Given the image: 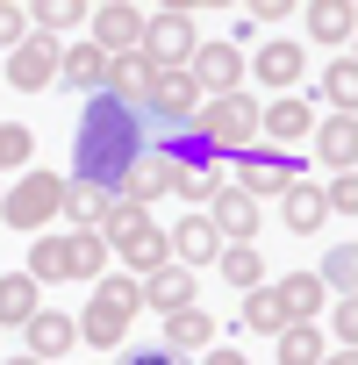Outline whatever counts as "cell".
Segmentation results:
<instances>
[{
	"instance_id": "43",
	"label": "cell",
	"mask_w": 358,
	"mask_h": 365,
	"mask_svg": "<svg viewBox=\"0 0 358 365\" xmlns=\"http://www.w3.org/2000/svg\"><path fill=\"white\" fill-rule=\"evenodd\" d=\"M201 365H251V358H244V351H230V344H208V358H201Z\"/></svg>"
},
{
	"instance_id": "12",
	"label": "cell",
	"mask_w": 358,
	"mask_h": 365,
	"mask_svg": "<svg viewBox=\"0 0 358 365\" xmlns=\"http://www.w3.org/2000/svg\"><path fill=\"white\" fill-rule=\"evenodd\" d=\"M58 58H65V43L29 29V43L8 51V86H15V93H44V86H58Z\"/></svg>"
},
{
	"instance_id": "7",
	"label": "cell",
	"mask_w": 358,
	"mask_h": 365,
	"mask_svg": "<svg viewBox=\"0 0 358 365\" xmlns=\"http://www.w3.org/2000/svg\"><path fill=\"white\" fill-rule=\"evenodd\" d=\"M230 165H237V187H244L258 208L280 201L294 179H301V158H294V150H272V143H251V150H237Z\"/></svg>"
},
{
	"instance_id": "24",
	"label": "cell",
	"mask_w": 358,
	"mask_h": 365,
	"mask_svg": "<svg viewBox=\"0 0 358 365\" xmlns=\"http://www.w3.org/2000/svg\"><path fill=\"white\" fill-rule=\"evenodd\" d=\"M58 86H79V93H101L108 86V58L79 36V43H65V58H58Z\"/></svg>"
},
{
	"instance_id": "35",
	"label": "cell",
	"mask_w": 358,
	"mask_h": 365,
	"mask_svg": "<svg viewBox=\"0 0 358 365\" xmlns=\"http://www.w3.org/2000/svg\"><path fill=\"white\" fill-rule=\"evenodd\" d=\"M65 237H72V279L93 287V279L108 272V244H101V230H65Z\"/></svg>"
},
{
	"instance_id": "17",
	"label": "cell",
	"mask_w": 358,
	"mask_h": 365,
	"mask_svg": "<svg viewBox=\"0 0 358 365\" xmlns=\"http://www.w3.org/2000/svg\"><path fill=\"white\" fill-rule=\"evenodd\" d=\"M201 272H187V265H158V272H143L136 279V308H158V315H172V308H194V287Z\"/></svg>"
},
{
	"instance_id": "30",
	"label": "cell",
	"mask_w": 358,
	"mask_h": 365,
	"mask_svg": "<svg viewBox=\"0 0 358 365\" xmlns=\"http://www.w3.org/2000/svg\"><path fill=\"white\" fill-rule=\"evenodd\" d=\"M36 308H44V287H36L29 272H0V322H15V329H22Z\"/></svg>"
},
{
	"instance_id": "18",
	"label": "cell",
	"mask_w": 358,
	"mask_h": 365,
	"mask_svg": "<svg viewBox=\"0 0 358 365\" xmlns=\"http://www.w3.org/2000/svg\"><path fill=\"white\" fill-rule=\"evenodd\" d=\"M158 344L179 351V358H194V351L215 344V315H208L201 301H194V308H172V315H158Z\"/></svg>"
},
{
	"instance_id": "1",
	"label": "cell",
	"mask_w": 358,
	"mask_h": 365,
	"mask_svg": "<svg viewBox=\"0 0 358 365\" xmlns=\"http://www.w3.org/2000/svg\"><path fill=\"white\" fill-rule=\"evenodd\" d=\"M136 165H143V115L129 101H115V93H86L79 143H72V179H86V187H101L115 201Z\"/></svg>"
},
{
	"instance_id": "2",
	"label": "cell",
	"mask_w": 358,
	"mask_h": 365,
	"mask_svg": "<svg viewBox=\"0 0 358 365\" xmlns=\"http://www.w3.org/2000/svg\"><path fill=\"white\" fill-rule=\"evenodd\" d=\"M101 244H108V258H122V265H129V279H143V272L172 265L158 215H150V208H136V201H108V215H101Z\"/></svg>"
},
{
	"instance_id": "6",
	"label": "cell",
	"mask_w": 358,
	"mask_h": 365,
	"mask_svg": "<svg viewBox=\"0 0 358 365\" xmlns=\"http://www.w3.org/2000/svg\"><path fill=\"white\" fill-rule=\"evenodd\" d=\"M194 43H201V29H194L187 8H158V15H143V43L136 51L150 58V72H187Z\"/></svg>"
},
{
	"instance_id": "40",
	"label": "cell",
	"mask_w": 358,
	"mask_h": 365,
	"mask_svg": "<svg viewBox=\"0 0 358 365\" xmlns=\"http://www.w3.org/2000/svg\"><path fill=\"white\" fill-rule=\"evenodd\" d=\"M329 315V336H337V351H351V336H358V301H337V308H322Z\"/></svg>"
},
{
	"instance_id": "31",
	"label": "cell",
	"mask_w": 358,
	"mask_h": 365,
	"mask_svg": "<svg viewBox=\"0 0 358 365\" xmlns=\"http://www.w3.org/2000/svg\"><path fill=\"white\" fill-rule=\"evenodd\" d=\"M101 215H108V194L101 187H86V179H65V230H101Z\"/></svg>"
},
{
	"instance_id": "32",
	"label": "cell",
	"mask_w": 358,
	"mask_h": 365,
	"mask_svg": "<svg viewBox=\"0 0 358 365\" xmlns=\"http://www.w3.org/2000/svg\"><path fill=\"white\" fill-rule=\"evenodd\" d=\"M322 101H329V115H351V101H358V65H351V51L344 58H329V72H322V86H315Z\"/></svg>"
},
{
	"instance_id": "26",
	"label": "cell",
	"mask_w": 358,
	"mask_h": 365,
	"mask_svg": "<svg viewBox=\"0 0 358 365\" xmlns=\"http://www.w3.org/2000/svg\"><path fill=\"white\" fill-rule=\"evenodd\" d=\"M172 187H179V172H172L165 158H150V150H143V165L122 179V194H115V201H136V208H150V201H165Z\"/></svg>"
},
{
	"instance_id": "8",
	"label": "cell",
	"mask_w": 358,
	"mask_h": 365,
	"mask_svg": "<svg viewBox=\"0 0 358 365\" xmlns=\"http://www.w3.org/2000/svg\"><path fill=\"white\" fill-rule=\"evenodd\" d=\"M194 108H201V86H194L187 72H158V79H150V93L136 101L143 129L158 122V136H172V129H187V122H194Z\"/></svg>"
},
{
	"instance_id": "33",
	"label": "cell",
	"mask_w": 358,
	"mask_h": 365,
	"mask_svg": "<svg viewBox=\"0 0 358 365\" xmlns=\"http://www.w3.org/2000/svg\"><path fill=\"white\" fill-rule=\"evenodd\" d=\"M36 165V129L29 122H0V179Z\"/></svg>"
},
{
	"instance_id": "3",
	"label": "cell",
	"mask_w": 358,
	"mask_h": 365,
	"mask_svg": "<svg viewBox=\"0 0 358 365\" xmlns=\"http://www.w3.org/2000/svg\"><path fill=\"white\" fill-rule=\"evenodd\" d=\"M58 215H65V179H58V172L29 165V172H15V179H8V194H0V222H8V230L44 237Z\"/></svg>"
},
{
	"instance_id": "36",
	"label": "cell",
	"mask_w": 358,
	"mask_h": 365,
	"mask_svg": "<svg viewBox=\"0 0 358 365\" xmlns=\"http://www.w3.org/2000/svg\"><path fill=\"white\" fill-rule=\"evenodd\" d=\"M351 279H358V251H351V244H337V251L322 258L315 287H322V294H337V301H351Z\"/></svg>"
},
{
	"instance_id": "38",
	"label": "cell",
	"mask_w": 358,
	"mask_h": 365,
	"mask_svg": "<svg viewBox=\"0 0 358 365\" xmlns=\"http://www.w3.org/2000/svg\"><path fill=\"white\" fill-rule=\"evenodd\" d=\"M322 208H329V215H358V179H351V172H337L329 187H322Z\"/></svg>"
},
{
	"instance_id": "29",
	"label": "cell",
	"mask_w": 358,
	"mask_h": 365,
	"mask_svg": "<svg viewBox=\"0 0 358 365\" xmlns=\"http://www.w3.org/2000/svg\"><path fill=\"white\" fill-rule=\"evenodd\" d=\"M215 272H223L237 294L265 287V258H258V244H223V251H215Z\"/></svg>"
},
{
	"instance_id": "45",
	"label": "cell",
	"mask_w": 358,
	"mask_h": 365,
	"mask_svg": "<svg viewBox=\"0 0 358 365\" xmlns=\"http://www.w3.org/2000/svg\"><path fill=\"white\" fill-rule=\"evenodd\" d=\"M8 365H36V358H29V351H22V358H8Z\"/></svg>"
},
{
	"instance_id": "15",
	"label": "cell",
	"mask_w": 358,
	"mask_h": 365,
	"mask_svg": "<svg viewBox=\"0 0 358 365\" xmlns=\"http://www.w3.org/2000/svg\"><path fill=\"white\" fill-rule=\"evenodd\" d=\"M165 251H172V265L208 272V265H215V251H223V237H215V222H208V215H179V222L165 230Z\"/></svg>"
},
{
	"instance_id": "41",
	"label": "cell",
	"mask_w": 358,
	"mask_h": 365,
	"mask_svg": "<svg viewBox=\"0 0 358 365\" xmlns=\"http://www.w3.org/2000/svg\"><path fill=\"white\" fill-rule=\"evenodd\" d=\"M294 8H287V0H251V8H244V29H280Z\"/></svg>"
},
{
	"instance_id": "9",
	"label": "cell",
	"mask_w": 358,
	"mask_h": 365,
	"mask_svg": "<svg viewBox=\"0 0 358 365\" xmlns=\"http://www.w3.org/2000/svg\"><path fill=\"white\" fill-rule=\"evenodd\" d=\"M187 79L201 86V101H215V93H244V51H237L230 36H201L194 58H187Z\"/></svg>"
},
{
	"instance_id": "4",
	"label": "cell",
	"mask_w": 358,
	"mask_h": 365,
	"mask_svg": "<svg viewBox=\"0 0 358 365\" xmlns=\"http://www.w3.org/2000/svg\"><path fill=\"white\" fill-rule=\"evenodd\" d=\"M72 322H79V344L115 351V344L129 336V322H136V279H129V272H101V279H93V301H86Z\"/></svg>"
},
{
	"instance_id": "11",
	"label": "cell",
	"mask_w": 358,
	"mask_h": 365,
	"mask_svg": "<svg viewBox=\"0 0 358 365\" xmlns=\"http://www.w3.org/2000/svg\"><path fill=\"white\" fill-rule=\"evenodd\" d=\"M86 43L101 58H122L143 43V8H129V0H101V8H86Z\"/></svg>"
},
{
	"instance_id": "46",
	"label": "cell",
	"mask_w": 358,
	"mask_h": 365,
	"mask_svg": "<svg viewBox=\"0 0 358 365\" xmlns=\"http://www.w3.org/2000/svg\"><path fill=\"white\" fill-rule=\"evenodd\" d=\"M0 194H8V179H0Z\"/></svg>"
},
{
	"instance_id": "28",
	"label": "cell",
	"mask_w": 358,
	"mask_h": 365,
	"mask_svg": "<svg viewBox=\"0 0 358 365\" xmlns=\"http://www.w3.org/2000/svg\"><path fill=\"white\" fill-rule=\"evenodd\" d=\"M272 344H280V351H272V365H322V351H329V336H322L315 322H287Z\"/></svg>"
},
{
	"instance_id": "13",
	"label": "cell",
	"mask_w": 358,
	"mask_h": 365,
	"mask_svg": "<svg viewBox=\"0 0 358 365\" xmlns=\"http://www.w3.org/2000/svg\"><path fill=\"white\" fill-rule=\"evenodd\" d=\"M201 215L215 222V237H223V244H251V237H258V222H265V208L237 187V179H223V187H215V201H208Z\"/></svg>"
},
{
	"instance_id": "37",
	"label": "cell",
	"mask_w": 358,
	"mask_h": 365,
	"mask_svg": "<svg viewBox=\"0 0 358 365\" xmlns=\"http://www.w3.org/2000/svg\"><path fill=\"white\" fill-rule=\"evenodd\" d=\"M244 329H258V336H280V329H287V315H280V301H272V279L244 294Z\"/></svg>"
},
{
	"instance_id": "21",
	"label": "cell",
	"mask_w": 358,
	"mask_h": 365,
	"mask_svg": "<svg viewBox=\"0 0 358 365\" xmlns=\"http://www.w3.org/2000/svg\"><path fill=\"white\" fill-rule=\"evenodd\" d=\"M308 136H315V158H322L329 172H351V158H358V122H351V115H322Z\"/></svg>"
},
{
	"instance_id": "16",
	"label": "cell",
	"mask_w": 358,
	"mask_h": 365,
	"mask_svg": "<svg viewBox=\"0 0 358 365\" xmlns=\"http://www.w3.org/2000/svg\"><path fill=\"white\" fill-rule=\"evenodd\" d=\"M158 158H165V165H172V172H179V179H208V172H215V179H223V172H230V158H223V150H215V143H201V136H194V129H172V136H165V143H158Z\"/></svg>"
},
{
	"instance_id": "27",
	"label": "cell",
	"mask_w": 358,
	"mask_h": 365,
	"mask_svg": "<svg viewBox=\"0 0 358 365\" xmlns=\"http://www.w3.org/2000/svg\"><path fill=\"white\" fill-rule=\"evenodd\" d=\"M150 79H158V72H150V58H143V51H122V58H108V86H101V93H115V101H129V108H136V101L150 93Z\"/></svg>"
},
{
	"instance_id": "23",
	"label": "cell",
	"mask_w": 358,
	"mask_h": 365,
	"mask_svg": "<svg viewBox=\"0 0 358 365\" xmlns=\"http://www.w3.org/2000/svg\"><path fill=\"white\" fill-rule=\"evenodd\" d=\"M280 222H287L294 237H315V230L329 222V208H322V187H308V179H294V187L280 194Z\"/></svg>"
},
{
	"instance_id": "20",
	"label": "cell",
	"mask_w": 358,
	"mask_h": 365,
	"mask_svg": "<svg viewBox=\"0 0 358 365\" xmlns=\"http://www.w3.org/2000/svg\"><path fill=\"white\" fill-rule=\"evenodd\" d=\"M272 301H280L287 322H315V315L329 308V294L315 287V272H280V279H272Z\"/></svg>"
},
{
	"instance_id": "14",
	"label": "cell",
	"mask_w": 358,
	"mask_h": 365,
	"mask_svg": "<svg viewBox=\"0 0 358 365\" xmlns=\"http://www.w3.org/2000/svg\"><path fill=\"white\" fill-rule=\"evenodd\" d=\"M22 344H29V358H36V365H58V358H72L79 322H72L65 308H36V315L22 322Z\"/></svg>"
},
{
	"instance_id": "42",
	"label": "cell",
	"mask_w": 358,
	"mask_h": 365,
	"mask_svg": "<svg viewBox=\"0 0 358 365\" xmlns=\"http://www.w3.org/2000/svg\"><path fill=\"white\" fill-rule=\"evenodd\" d=\"M122 365H187V358H179V351H165V344H143V351H129Z\"/></svg>"
},
{
	"instance_id": "44",
	"label": "cell",
	"mask_w": 358,
	"mask_h": 365,
	"mask_svg": "<svg viewBox=\"0 0 358 365\" xmlns=\"http://www.w3.org/2000/svg\"><path fill=\"white\" fill-rule=\"evenodd\" d=\"M322 365H358V351H322Z\"/></svg>"
},
{
	"instance_id": "19",
	"label": "cell",
	"mask_w": 358,
	"mask_h": 365,
	"mask_svg": "<svg viewBox=\"0 0 358 365\" xmlns=\"http://www.w3.org/2000/svg\"><path fill=\"white\" fill-rule=\"evenodd\" d=\"M315 129V108L301 101V93H280V101H258V136H272V150L280 143H301Z\"/></svg>"
},
{
	"instance_id": "10",
	"label": "cell",
	"mask_w": 358,
	"mask_h": 365,
	"mask_svg": "<svg viewBox=\"0 0 358 365\" xmlns=\"http://www.w3.org/2000/svg\"><path fill=\"white\" fill-rule=\"evenodd\" d=\"M301 65H308V58H301L294 36H265V43L244 58V86H272V101H280V93L301 86Z\"/></svg>"
},
{
	"instance_id": "39",
	"label": "cell",
	"mask_w": 358,
	"mask_h": 365,
	"mask_svg": "<svg viewBox=\"0 0 358 365\" xmlns=\"http://www.w3.org/2000/svg\"><path fill=\"white\" fill-rule=\"evenodd\" d=\"M29 43V8H15V0H0V51Z\"/></svg>"
},
{
	"instance_id": "25",
	"label": "cell",
	"mask_w": 358,
	"mask_h": 365,
	"mask_svg": "<svg viewBox=\"0 0 358 365\" xmlns=\"http://www.w3.org/2000/svg\"><path fill=\"white\" fill-rule=\"evenodd\" d=\"M22 272H29L36 287H65V279H72V237H51V230H44V237L29 244V265H22Z\"/></svg>"
},
{
	"instance_id": "5",
	"label": "cell",
	"mask_w": 358,
	"mask_h": 365,
	"mask_svg": "<svg viewBox=\"0 0 358 365\" xmlns=\"http://www.w3.org/2000/svg\"><path fill=\"white\" fill-rule=\"evenodd\" d=\"M201 143H215L223 158H237V150H251L258 143V93H215V101H201L194 108V122H187Z\"/></svg>"
},
{
	"instance_id": "22",
	"label": "cell",
	"mask_w": 358,
	"mask_h": 365,
	"mask_svg": "<svg viewBox=\"0 0 358 365\" xmlns=\"http://www.w3.org/2000/svg\"><path fill=\"white\" fill-rule=\"evenodd\" d=\"M301 22H308V36H315V43H329L337 58L351 51V29H358V15L344 8V0H315V8H301Z\"/></svg>"
},
{
	"instance_id": "34",
	"label": "cell",
	"mask_w": 358,
	"mask_h": 365,
	"mask_svg": "<svg viewBox=\"0 0 358 365\" xmlns=\"http://www.w3.org/2000/svg\"><path fill=\"white\" fill-rule=\"evenodd\" d=\"M29 29H36V36H65V29H86V8H79V0H36V8H29Z\"/></svg>"
}]
</instances>
